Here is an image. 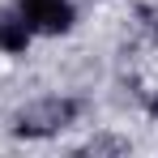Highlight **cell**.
Masks as SVG:
<instances>
[{"mask_svg":"<svg viewBox=\"0 0 158 158\" xmlns=\"http://www.w3.org/2000/svg\"><path fill=\"white\" fill-rule=\"evenodd\" d=\"M77 115H81V98H73V94H47V98L26 103L13 115V132L26 137V141H43V137H56V132L73 128Z\"/></svg>","mask_w":158,"mask_h":158,"instance_id":"1","label":"cell"},{"mask_svg":"<svg viewBox=\"0 0 158 158\" xmlns=\"http://www.w3.org/2000/svg\"><path fill=\"white\" fill-rule=\"evenodd\" d=\"M17 13L30 26V34H47V39L69 34L73 22H77L73 0H17Z\"/></svg>","mask_w":158,"mask_h":158,"instance_id":"2","label":"cell"},{"mask_svg":"<svg viewBox=\"0 0 158 158\" xmlns=\"http://www.w3.org/2000/svg\"><path fill=\"white\" fill-rule=\"evenodd\" d=\"M30 26L22 22V13L17 9H9V13H0V52L4 56H22L30 47Z\"/></svg>","mask_w":158,"mask_h":158,"instance_id":"3","label":"cell"},{"mask_svg":"<svg viewBox=\"0 0 158 158\" xmlns=\"http://www.w3.org/2000/svg\"><path fill=\"white\" fill-rule=\"evenodd\" d=\"M81 154H128V141L124 137H94L81 145Z\"/></svg>","mask_w":158,"mask_h":158,"instance_id":"4","label":"cell"},{"mask_svg":"<svg viewBox=\"0 0 158 158\" xmlns=\"http://www.w3.org/2000/svg\"><path fill=\"white\" fill-rule=\"evenodd\" d=\"M145 111H150V120H154V124H158V90H154V94H150V103H145Z\"/></svg>","mask_w":158,"mask_h":158,"instance_id":"5","label":"cell"}]
</instances>
